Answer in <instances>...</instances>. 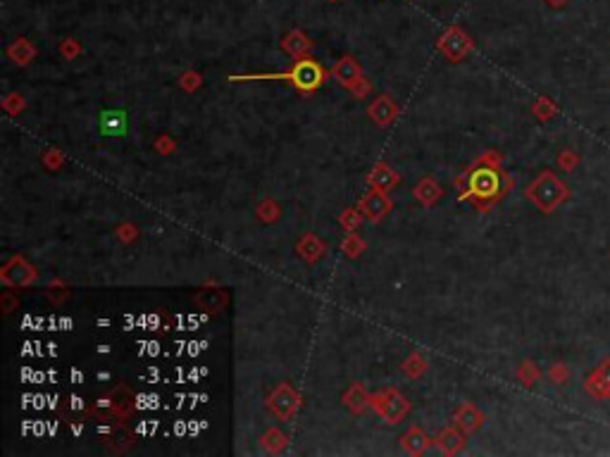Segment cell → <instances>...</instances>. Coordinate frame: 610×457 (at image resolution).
<instances>
[{
  "instance_id": "cell-1",
  "label": "cell",
  "mask_w": 610,
  "mask_h": 457,
  "mask_svg": "<svg viewBox=\"0 0 610 457\" xmlns=\"http://www.w3.org/2000/svg\"><path fill=\"white\" fill-rule=\"evenodd\" d=\"M496 165H499V158L496 160L484 158L482 162L467 174V193L463 198H472L474 205L482 209L489 207L491 203H496L499 198H503L512 186L508 174H503Z\"/></svg>"
},
{
  "instance_id": "cell-2",
  "label": "cell",
  "mask_w": 610,
  "mask_h": 457,
  "mask_svg": "<svg viewBox=\"0 0 610 457\" xmlns=\"http://www.w3.org/2000/svg\"><path fill=\"white\" fill-rule=\"evenodd\" d=\"M525 196H527V200L534 203V205L541 209L544 214H550L570 198V188L565 186L563 181L553 174V171L546 169L527 186Z\"/></svg>"
},
{
  "instance_id": "cell-3",
  "label": "cell",
  "mask_w": 610,
  "mask_h": 457,
  "mask_svg": "<svg viewBox=\"0 0 610 457\" xmlns=\"http://www.w3.org/2000/svg\"><path fill=\"white\" fill-rule=\"evenodd\" d=\"M325 69L320 67L315 60H298L291 67V72H282V74H253V77H231V82H241V79H289L291 84L296 86L303 93H310V91L320 88L322 82H325Z\"/></svg>"
},
{
  "instance_id": "cell-4",
  "label": "cell",
  "mask_w": 610,
  "mask_h": 457,
  "mask_svg": "<svg viewBox=\"0 0 610 457\" xmlns=\"http://www.w3.org/2000/svg\"><path fill=\"white\" fill-rule=\"evenodd\" d=\"M370 405L375 407V412L386 424H398L410 412V402L393 389L384 391V393L370 395Z\"/></svg>"
},
{
  "instance_id": "cell-5",
  "label": "cell",
  "mask_w": 610,
  "mask_h": 457,
  "mask_svg": "<svg viewBox=\"0 0 610 457\" xmlns=\"http://www.w3.org/2000/svg\"><path fill=\"white\" fill-rule=\"evenodd\" d=\"M267 407H269V410H272L279 419H286V422H289V419L294 417L296 412H298V407H300V398H298V393H296V391L291 389L289 384H279L277 389H274L272 393H269V398H267Z\"/></svg>"
},
{
  "instance_id": "cell-6",
  "label": "cell",
  "mask_w": 610,
  "mask_h": 457,
  "mask_svg": "<svg viewBox=\"0 0 610 457\" xmlns=\"http://www.w3.org/2000/svg\"><path fill=\"white\" fill-rule=\"evenodd\" d=\"M439 50L444 53L451 62H460L463 57L472 50V39L460 29V26H451L439 41Z\"/></svg>"
},
{
  "instance_id": "cell-7",
  "label": "cell",
  "mask_w": 610,
  "mask_h": 457,
  "mask_svg": "<svg viewBox=\"0 0 610 457\" xmlns=\"http://www.w3.org/2000/svg\"><path fill=\"white\" fill-rule=\"evenodd\" d=\"M584 391L593 400H608L610 398V357L601 360L596 369L584 379Z\"/></svg>"
},
{
  "instance_id": "cell-8",
  "label": "cell",
  "mask_w": 610,
  "mask_h": 457,
  "mask_svg": "<svg viewBox=\"0 0 610 457\" xmlns=\"http://www.w3.org/2000/svg\"><path fill=\"white\" fill-rule=\"evenodd\" d=\"M36 270L24 260V257H12L3 267V283L5 286H29L36 281Z\"/></svg>"
},
{
  "instance_id": "cell-9",
  "label": "cell",
  "mask_w": 610,
  "mask_h": 457,
  "mask_svg": "<svg viewBox=\"0 0 610 457\" xmlns=\"http://www.w3.org/2000/svg\"><path fill=\"white\" fill-rule=\"evenodd\" d=\"M391 207L393 203L384 191H372L360 200V212H363L370 222H379L382 217H386V214L391 212Z\"/></svg>"
},
{
  "instance_id": "cell-10",
  "label": "cell",
  "mask_w": 610,
  "mask_h": 457,
  "mask_svg": "<svg viewBox=\"0 0 610 457\" xmlns=\"http://www.w3.org/2000/svg\"><path fill=\"white\" fill-rule=\"evenodd\" d=\"M367 115H370V120L375 122L377 127H388L393 120H396L398 110L396 105H393L391 95H379V98L372 100V105L367 107Z\"/></svg>"
},
{
  "instance_id": "cell-11",
  "label": "cell",
  "mask_w": 610,
  "mask_h": 457,
  "mask_svg": "<svg viewBox=\"0 0 610 457\" xmlns=\"http://www.w3.org/2000/svg\"><path fill=\"white\" fill-rule=\"evenodd\" d=\"M332 77L337 79L343 88H350L355 82H360V79H363V69H360V64L355 62L350 55H343L341 60L332 67Z\"/></svg>"
},
{
  "instance_id": "cell-12",
  "label": "cell",
  "mask_w": 610,
  "mask_h": 457,
  "mask_svg": "<svg viewBox=\"0 0 610 457\" xmlns=\"http://www.w3.org/2000/svg\"><path fill=\"white\" fill-rule=\"evenodd\" d=\"M127 112L124 110H102L100 120H98V129L102 136H124L127 133Z\"/></svg>"
},
{
  "instance_id": "cell-13",
  "label": "cell",
  "mask_w": 610,
  "mask_h": 457,
  "mask_svg": "<svg viewBox=\"0 0 610 457\" xmlns=\"http://www.w3.org/2000/svg\"><path fill=\"white\" fill-rule=\"evenodd\" d=\"M367 181H370V186L375 188V191H384L386 193L388 188H393L398 184V174L388 165L379 162V165H375V169L370 171Z\"/></svg>"
},
{
  "instance_id": "cell-14",
  "label": "cell",
  "mask_w": 610,
  "mask_h": 457,
  "mask_svg": "<svg viewBox=\"0 0 610 457\" xmlns=\"http://www.w3.org/2000/svg\"><path fill=\"white\" fill-rule=\"evenodd\" d=\"M456 424L463 429L465 433H472L477 431L479 427L484 424V415L477 410L474 405H469V402H465V405H460L456 410Z\"/></svg>"
},
{
  "instance_id": "cell-15",
  "label": "cell",
  "mask_w": 610,
  "mask_h": 457,
  "mask_svg": "<svg viewBox=\"0 0 610 457\" xmlns=\"http://www.w3.org/2000/svg\"><path fill=\"white\" fill-rule=\"evenodd\" d=\"M434 443L444 455H456L465 448V438H463V433H458V429H444Z\"/></svg>"
},
{
  "instance_id": "cell-16",
  "label": "cell",
  "mask_w": 610,
  "mask_h": 457,
  "mask_svg": "<svg viewBox=\"0 0 610 457\" xmlns=\"http://www.w3.org/2000/svg\"><path fill=\"white\" fill-rule=\"evenodd\" d=\"M282 48H284L286 53H289V55H294V57H305L307 53H310L312 43L303 34V31H291V34L284 36Z\"/></svg>"
},
{
  "instance_id": "cell-17",
  "label": "cell",
  "mask_w": 610,
  "mask_h": 457,
  "mask_svg": "<svg viewBox=\"0 0 610 457\" xmlns=\"http://www.w3.org/2000/svg\"><path fill=\"white\" fill-rule=\"evenodd\" d=\"M401 445L408 450L410 455H422V453H427V448H429V438H427V433H424L422 429L410 427L406 431V436L401 438Z\"/></svg>"
},
{
  "instance_id": "cell-18",
  "label": "cell",
  "mask_w": 610,
  "mask_h": 457,
  "mask_svg": "<svg viewBox=\"0 0 610 457\" xmlns=\"http://www.w3.org/2000/svg\"><path fill=\"white\" fill-rule=\"evenodd\" d=\"M343 405H346L353 415H360V412L370 405V395L365 393V389L360 384H353L346 393H343Z\"/></svg>"
},
{
  "instance_id": "cell-19",
  "label": "cell",
  "mask_w": 610,
  "mask_h": 457,
  "mask_svg": "<svg viewBox=\"0 0 610 457\" xmlns=\"http://www.w3.org/2000/svg\"><path fill=\"white\" fill-rule=\"evenodd\" d=\"M415 198L427 207L434 205V203L441 198V186L436 184L434 179H422L418 186H415Z\"/></svg>"
},
{
  "instance_id": "cell-20",
  "label": "cell",
  "mask_w": 610,
  "mask_h": 457,
  "mask_svg": "<svg viewBox=\"0 0 610 457\" xmlns=\"http://www.w3.org/2000/svg\"><path fill=\"white\" fill-rule=\"evenodd\" d=\"M325 245L320 243V241L315 239V236H303V239H300V243H298V255L303 257L305 262H315V260H320L322 255H325Z\"/></svg>"
},
{
  "instance_id": "cell-21",
  "label": "cell",
  "mask_w": 610,
  "mask_h": 457,
  "mask_svg": "<svg viewBox=\"0 0 610 457\" xmlns=\"http://www.w3.org/2000/svg\"><path fill=\"white\" fill-rule=\"evenodd\" d=\"M8 55L12 57V60L17 62V64H29L31 60H34L36 50H34V46H31V43L26 41V39H17V41L12 43V46L8 48Z\"/></svg>"
},
{
  "instance_id": "cell-22",
  "label": "cell",
  "mask_w": 610,
  "mask_h": 457,
  "mask_svg": "<svg viewBox=\"0 0 610 457\" xmlns=\"http://www.w3.org/2000/svg\"><path fill=\"white\" fill-rule=\"evenodd\" d=\"M260 443H262V450H267V453H279V450L286 448L289 438H286L279 429H269L267 433H262Z\"/></svg>"
},
{
  "instance_id": "cell-23",
  "label": "cell",
  "mask_w": 610,
  "mask_h": 457,
  "mask_svg": "<svg viewBox=\"0 0 610 457\" xmlns=\"http://www.w3.org/2000/svg\"><path fill=\"white\" fill-rule=\"evenodd\" d=\"M532 112L539 117L541 122H548L555 117V112H558V107H555V103L550 98H539L537 103L532 105Z\"/></svg>"
},
{
  "instance_id": "cell-24",
  "label": "cell",
  "mask_w": 610,
  "mask_h": 457,
  "mask_svg": "<svg viewBox=\"0 0 610 457\" xmlns=\"http://www.w3.org/2000/svg\"><path fill=\"white\" fill-rule=\"evenodd\" d=\"M424 369H427V360H424V357H420L418 353H415V355H410V357L406 360V362H403V372H406L408 376H413V379H415V376H420V374H422Z\"/></svg>"
},
{
  "instance_id": "cell-25",
  "label": "cell",
  "mask_w": 610,
  "mask_h": 457,
  "mask_svg": "<svg viewBox=\"0 0 610 457\" xmlns=\"http://www.w3.org/2000/svg\"><path fill=\"white\" fill-rule=\"evenodd\" d=\"M517 379H520L525 386H532L534 381L539 379V369H537V364L529 362V360H527V362H522V364H520V369H517Z\"/></svg>"
},
{
  "instance_id": "cell-26",
  "label": "cell",
  "mask_w": 610,
  "mask_h": 457,
  "mask_svg": "<svg viewBox=\"0 0 610 457\" xmlns=\"http://www.w3.org/2000/svg\"><path fill=\"white\" fill-rule=\"evenodd\" d=\"M570 376H572L570 367H568V364H563V362L553 364V367H550V372H548V379L553 381L555 386H563V384H568V381H570Z\"/></svg>"
},
{
  "instance_id": "cell-27",
  "label": "cell",
  "mask_w": 610,
  "mask_h": 457,
  "mask_svg": "<svg viewBox=\"0 0 610 457\" xmlns=\"http://www.w3.org/2000/svg\"><path fill=\"white\" fill-rule=\"evenodd\" d=\"M258 217L262 219V222H274V219L279 217V207L274 205L272 200H267V203H260V205H258Z\"/></svg>"
},
{
  "instance_id": "cell-28",
  "label": "cell",
  "mask_w": 610,
  "mask_h": 457,
  "mask_svg": "<svg viewBox=\"0 0 610 457\" xmlns=\"http://www.w3.org/2000/svg\"><path fill=\"white\" fill-rule=\"evenodd\" d=\"M558 165H560V169L572 171L577 165H580V155H577L575 150H563V153L558 155Z\"/></svg>"
},
{
  "instance_id": "cell-29",
  "label": "cell",
  "mask_w": 610,
  "mask_h": 457,
  "mask_svg": "<svg viewBox=\"0 0 610 457\" xmlns=\"http://www.w3.org/2000/svg\"><path fill=\"white\" fill-rule=\"evenodd\" d=\"M341 248H343V250H346V255H350V257H355V255H358V252H360V250H365V243H363V241H360V239H358V236H353V234H350V236H348V239H346V241H343V243H341Z\"/></svg>"
},
{
  "instance_id": "cell-30",
  "label": "cell",
  "mask_w": 610,
  "mask_h": 457,
  "mask_svg": "<svg viewBox=\"0 0 610 457\" xmlns=\"http://www.w3.org/2000/svg\"><path fill=\"white\" fill-rule=\"evenodd\" d=\"M348 91L355 95V98H365V95L370 93V84H367V79L363 77V79H360V82H355L353 86H350Z\"/></svg>"
},
{
  "instance_id": "cell-31",
  "label": "cell",
  "mask_w": 610,
  "mask_h": 457,
  "mask_svg": "<svg viewBox=\"0 0 610 457\" xmlns=\"http://www.w3.org/2000/svg\"><path fill=\"white\" fill-rule=\"evenodd\" d=\"M358 222H360V214L353 212V209H348V212L341 214V224H346L348 231H353L355 227H358Z\"/></svg>"
},
{
  "instance_id": "cell-32",
  "label": "cell",
  "mask_w": 610,
  "mask_h": 457,
  "mask_svg": "<svg viewBox=\"0 0 610 457\" xmlns=\"http://www.w3.org/2000/svg\"><path fill=\"white\" fill-rule=\"evenodd\" d=\"M117 236H120L122 241H132V239H136V227H132V224H124V227L117 229Z\"/></svg>"
},
{
  "instance_id": "cell-33",
  "label": "cell",
  "mask_w": 610,
  "mask_h": 457,
  "mask_svg": "<svg viewBox=\"0 0 610 457\" xmlns=\"http://www.w3.org/2000/svg\"><path fill=\"white\" fill-rule=\"evenodd\" d=\"M62 53H64V55H67V57H74V55H77V53H79V43H77V41H72V39H67V41H64V46H62Z\"/></svg>"
},
{
  "instance_id": "cell-34",
  "label": "cell",
  "mask_w": 610,
  "mask_h": 457,
  "mask_svg": "<svg viewBox=\"0 0 610 457\" xmlns=\"http://www.w3.org/2000/svg\"><path fill=\"white\" fill-rule=\"evenodd\" d=\"M544 3H546L548 8H553V10H560V8H565V5H568V0H544Z\"/></svg>"
}]
</instances>
